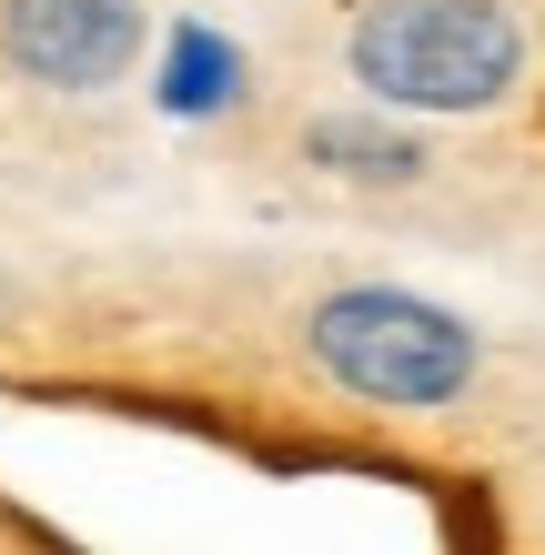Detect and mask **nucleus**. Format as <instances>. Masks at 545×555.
Masks as SVG:
<instances>
[{
    "mask_svg": "<svg viewBox=\"0 0 545 555\" xmlns=\"http://www.w3.org/2000/svg\"><path fill=\"white\" fill-rule=\"evenodd\" d=\"M343 72L384 112H495L525 81V21L505 0H364L343 30Z\"/></svg>",
    "mask_w": 545,
    "mask_h": 555,
    "instance_id": "nucleus-1",
    "label": "nucleus"
},
{
    "mask_svg": "<svg viewBox=\"0 0 545 555\" xmlns=\"http://www.w3.org/2000/svg\"><path fill=\"white\" fill-rule=\"evenodd\" d=\"M303 353L313 374L343 384L354 404H384V414H434V404H465L475 364V323L434 293H404V283H343L303 313Z\"/></svg>",
    "mask_w": 545,
    "mask_h": 555,
    "instance_id": "nucleus-2",
    "label": "nucleus"
},
{
    "mask_svg": "<svg viewBox=\"0 0 545 555\" xmlns=\"http://www.w3.org/2000/svg\"><path fill=\"white\" fill-rule=\"evenodd\" d=\"M142 0H0V61L41 91H112L142 72Z\"/></svg>",
    "mask_w": 545,
    "mask_h": 555,
    "instance_id": "nucleus-3",
    "label": "nucleus"
},
{
    "mask_svg": "<svg viewBox=\"0 0 545 555\" xmlns=\"http://www.w3.org/2000/svg\"><path fill=\"white\" fill-rule=\"evenodd\" d=\"M152 102L172 121H212L243 102V41L212 21H172L163 30V61H152Z\"/></svg>",
    "mask_w": 545,
    "mask_h": 555,
    "instance_id": "nucleus-4",
    "label": "nucleus"
},
{
    "mask_svg": "<svg viewBox=\"0 0 545 555\" xmlns=\"http://www.w3.org/2000/svg\"><path fill=\"white\" fill-rule=\"evenodd\" d=\"M303 162L313 172H334V182H414L425 172V132L414 121H384V112H324V121H303Z\"/></svg>",
    "mask_w": 545,
    "mask_h": 555,
    "instance_id": "nucleus-5",
    "label": "nucleus"
}]
</instances>
